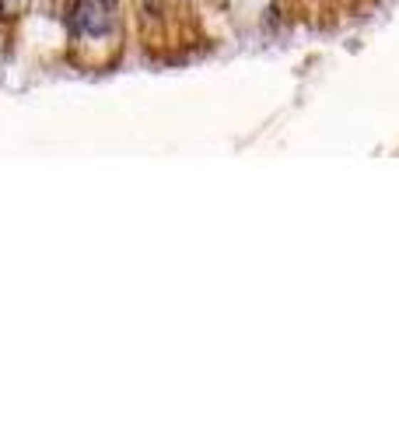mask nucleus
Masks as SVG:
<instances>
[{"label": "nucleus", "instance_id": "f257e3e1", "mask_svg": "<svg viewBox=\"0 0 399 421\" xmlns=\"http://www.w3.org/2000/svg\"><path fill=\"white\" fill-rule=\"evenodd\" d=\"M113 7H105L102 0H81L78 11H74V21L84 36H105L113 29V18H109Z\"/></svg>", "mask_w": 399, "mask_h": 421}, {"label": "nucleus", "instance_id": "f03ea898", "mask_svg": "<svg viewBox=\"0 0 399 421\" xmlns=\"http://www.w3.org/2000/svg\"><path fill=\"white\" fill-rule=\"evenodd\" d=\"M147 4H151V0H147Z\"/></svg>", "mask_w": 399, "mask_h": 421}]
</instances>
